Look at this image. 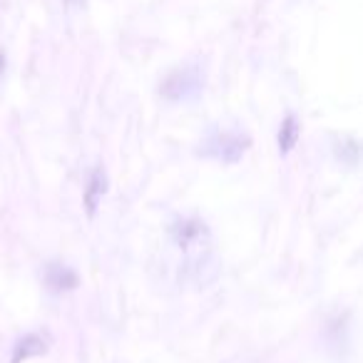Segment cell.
I'll use <instances>...</instances> for the list:
<instances>
[{
    "mask_svg": "<svg viewBox=\"0 0 363 363\" xmlns=\"http://www.w3.org/2000/svg\"><path fill=\"white\" fill-rule=\"evenodd\" d=\"M169 239L182 254V277L192 286H207L217 279L214 239L207 222L199 217H177L169 224Z\"/></svg>",
    "mask_w": 363,
    "mask_h": 363,
    "instance_id": "obj_1",
    "label": "cell"
},
{
    "mask_svg": "<svg viewBox=\"0 0 363 363\" xmlns=\"http://www.w3.org/2000/svg\"><path fill=\"white\" fill-rule=\"evenodd\" d=\"M252 145V137L242 130H232V127H212L199 142L197 155L204 160L222 162V164H237L244 157V152Z\"/></svg>",
    "mask_w": 363,
    "mask_h": 363,
    "instance_id": "obj_2",
    "label": "cell"
},
{
    "mask_svg": "<svg viewBox=\"0 0 363 363\" xmlns=\"http://www.w3.org/2000/svg\"><path fill=\"white\" fill-rule=\"evenodd\" d=\"M202 70L197 65H184L167 72L164 80L160 82V97L172 105L189 102L202 92Z\"/></svg>",
    "mask_w": 363,
    "mask_h": 363,
    "instance_id": "obj_3",
    "label": "cell"
},
{
    "mask_svg": "<svg viewBox=\"0 0 363 363\" xmlns=\"http://www.w3.org/2000/svg\"><path fill=\"white\" fill-rule=\"evenodd\" d=\"M40 277L50 294H67L80 286V277H77L75 269H70L67 264H60V262H48L45 267H43Z\"/></svg>",
    "mask_w": 363,
    "mask_h": 363,
    "instance_id": "obj_4",
    "label": "cell"
},
{
    "mask_svg": "<svg viewBox=\"0 0 363 363\" xmlns=\"http://www.w3.org/2000/svg\"><path fill=\"white\" fill-rule=\"evenodd\" d=\"M50 336L48 333H40V331H30L26 336H21L13 346V353H11V363H23V361H30V358H38V356H45L50 351Z\"/></svg>",
    "mask_w": 363,
    "mask_h": 363,
    "instance_id": "obj_5",
    "label": "cell"
},
{
    "mask_svg": "<svg viewBox=\"0 0 363 363\" xmlns=\"http://www.w3.org/2000/svg\"><path fill=\"white\" fill-rule=\"evenodd\" d=\"M107 192V174L102 167H95L90 174V179H87V187L85 192H82V202H85V209L90 217H95L97 212V204L102 202V197H105Z\"/></svg>",
    "mask_w": 363,
    "mask_h": 363,
    "instance_id": "obj_6",
    "label": "cell"
},
{
    "mask_svg": "<svg viewBox=\"0 0 363 363\" xmlns=\"http://www.w3.org/2000/svg\"><path fill=\"white\" fill-rule=\"evenodd\" d=\"M298 135H301V125H298L296 115H286L281 122V127H279V137H277L279 152H281V155H289V152L296 147Z\"/></svg>",
    "mask_w": 363,
    "mask_h": 363,
    "instance_id": "obj_7",
    "label": "cell"
},
{
    "mask_svg": "<svg viewBox=\"0 0 363 363\" xmlns=\"http://www.w3.org/2000/svg\"><path fill=\"white\" fill-rule=\"evenodd\" d=\"M3 70H6V57H3V52H0V75H3Z\"/></svg>",
    "mask_w": 363,
    "mask_h": 363,
    "instance_id": "obj_8",
    "label": "cell"
},
{
    "mask_svg": "<svg viewBox=\"0 0 363 363\" xmlns=\"http://www.w3.org/2000/svg\"><path fill=\"white\" fill-rule=\"evenodd\" d=\"M67 6H82V0H65Z\"/></svg>",
    "mask_w": 363,
    "mask_h": 363,
    "instance_id": "obj_9",
    "label": "cell"
}]
</instances>
